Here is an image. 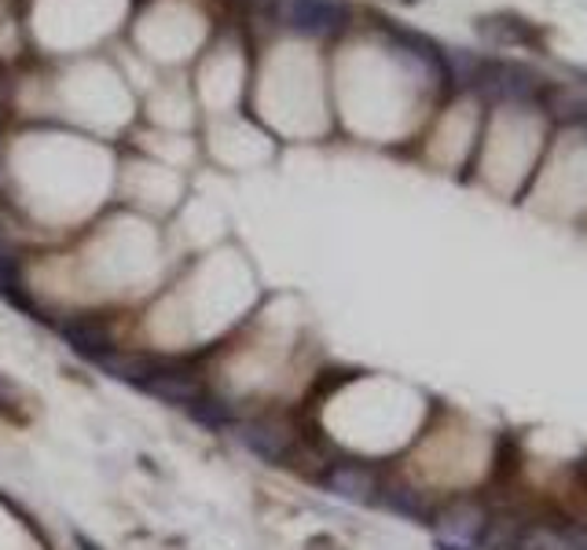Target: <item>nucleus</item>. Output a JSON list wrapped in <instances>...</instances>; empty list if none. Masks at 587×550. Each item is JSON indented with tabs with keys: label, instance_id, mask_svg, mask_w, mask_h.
<instances>
[{
	"label": "nucleus",
	"instance_id": "10",
	"mask_svg": "<svg viewBox=\"0 0 587 550\" xmlns=\"http://www.w3.org/2000/svg\"><path fill=\"white\" fill-rule=\"evenodd\" d=\"M74 543H77V550H103V547H99L96 540H88V536H77V540H74Z\"/></svg>",
	"mask_w": 587,
	"mask_h": 550
},
{
	"label": "nucleus",
	"instance_id": "3",
	"mask_svg": "<svg viewBox=\"0 0 587 550\" xmlns=\"http://www.w3.org/2000/svg\"><path fill=\"white\" fill-rule=\"evenodd\" d=\"M144 393L155 396V400H163V404L191 408V404H199V400L210 393V389H206L202 374L195 371V367L180 363V360H166L163 371H158L151 382L144 385Z\"/></svg>",
	"mask_w": 587,
	"mask_h": 550
},
{
	"label": "nucleus",
	"instance_id": "6",
	"mask_svg": "<svg viewBox=\"0 0 587 550\" xmlns=\"http://www.w3.org/2000/svg\"><path fill=\"white\" fill-rule=\"evenodd\" d=\"M286 22L297 30V33H335L342 22H345V8L335 4V0H291L286 4Z\"/></svg>",
	"mask_w": 587,
	"mask_h": 550
},
{
	"label": "nucleus",
	"instance_id": "9",
	"mask_svg": "<svg viewBox=\"0 0 587 550\" xmlns=\"http://www.w3.org/2000/svg\"><path fill=\"white\" fill-rule=\"evenodd\" d=\"M0 419H4V422H15V426L30 422L27 393H22V389L11 382L4 371H0Z\"/></svg>",
	"mask_w": 587,
	"mask_h": 550
},
{
	"label": "nucleus",
	"instance_id": "2",
	"mask_svg": "<svg viewBox=\"0 0 587 550\" xmlns=\"http://www.w3.org/2000/svg\"><path fill=\"white\" fill-rule=\"evenodd\" d=\"M437 540L444 550H474L485 532V510L474 499H455L437 514Z\"/></svg>",
	"mask_w": 587,
	"mask_h": 550
},
{
	"label": "nucleus",
	"instance_id": "8",
	"mask_svg": "<svg viewBox=\"0 0 587 550\" xmlns=\"http://www.w3.org/2000/svg\"><path fill=\"white\" fill-rule=\"evenodd\" d=\"M188 415L199 422V426H206V430H232L235 419H239L235 411H232V404H224V400H217L210 393H206L199 404H191Z\"/></svg>",
	"mask_w": 587,
	"mask_h": 550
},
{
	"label": "nucleus",
	"instance_id": "7",
	"mask_svg": "<svg viewBox=\"0 0 587 550\" xmlns=\"http://www.w3.org/2000/svg\"><path fill=\"white\" fill-rule=\"evenodd\" d=\"M60 335L63 341L71 346L77 357H85L88 363L103 357L107 349H114V338H111V330L99 324V319H92V316H74V319H66V324H60Z\"/></svg>",
	"mask_w": 587,
	"mask_h": 550
},
{
	"label": "nucleus",
	"instance_id": "5",
	"mask_svg": "<svg viewBox=\"0 0 587 550\" xmlns=\"http://www.w3.org/2000/svg\"><path fill=\"white\" fill-rule=\"evenodd\" d=\"M319 480H324L327 491H335V496L353 499V503H371L378 499V491H382L378 474L364 463H331L324 474H319Z\"/></svg>",
	"mask_w": 587,
	"mask_h": 550
},
{
	"label": "nucleus",
	"instance_id": "1",
	"mask_svg": "<svg viewBox=\"0 0 587 550\" xmlns=\"http://www.w3.org/2000/svg\"><path fill=\"white\" fill-rule=\"evenodd\" d=\"M232 437L269 466H294L302 458V433L286 419H275V415L235 419Z\"/></svg>",
	"mask_w": 587,
	"mask_h": 550
},
{
	"label": "nucleus",
	"instance_id": "4",
	"mask_svg": "<svg viewBox=\"0 0 587 550\" xmlns=\"http://www.w3.org/2000/svg\"><path fill=\"white\" fill-rule=\"evenodd\" d=\"M99 367L103 374H111V378H118V382L125 385H136V389H144L151 378L163 371V357H155V352H144V349H107L103 357L92 360Z\"/></svg>",
	"mask_w": 587,
	"mask_h": 550
}]
</instances>
